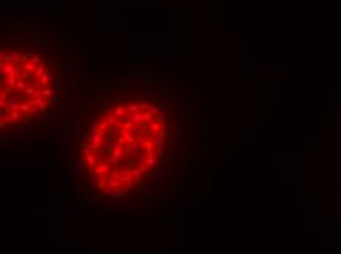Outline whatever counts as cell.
<instances>
[{
    "mask_svg": "<svg viewBox=\"0 0 341 254\" xmlns=\"http://www.w3.org/2000/svg\"><path fill=\"white\" fill-rule=\"evenodd\" d=\"M168 140L169 120L159 101L118 98L91 118L78 147V163L100 195L122 198L159 171Z\"/></svg>",
    "mask_w": 341,
    "mask_h": 254,
    "instance_id": "obj_1",
    "label": "cell"
},
{
    "mask_svg": "<svg viewBox=\"0 0 341 254\" xmlns=\"http://www.w3.org/2000/svg\"><path fill=\"white\" fill-rule=\"evenodd\" d=\"M57 84L44 54L21 44L0 54V126L24 128L44 115L55 101Z\"/></svg>",
    "mask_w": 341,
    "mask_h": 254,
    "instance_id": "obj_2",
    "label": "cell"
}]
</instances>
